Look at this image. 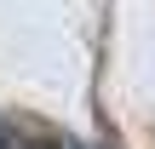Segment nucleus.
<instances>
[{"label": "nucleus", "mask_w": 155, "mask_h": 149, "mask_svg": "<svg viewBox=\"0 0 155 149\" xmlns=\"http://www.w3.org/2000/svg\"><path fill=\"white\" fill-rule=\"evenodd\" d=\"M0 149H17V138H12V132H6V126H0Z\"/></svg>", "instance_id": "f257e3e1"}, {"label": "nucleus", "mask_w": 155, "mask_h": 149, "mask_svg": "<svg viewBox=\"0 0 155 149\" xmlns=\"http://www.w3.org/2000/svg\"><path fill=\"white\" fill-rule=\"evenodd\" d=\"M69 149H75V144H69Z\"/></svg>", "instance_id": "f03ea898"}]
</instances>
